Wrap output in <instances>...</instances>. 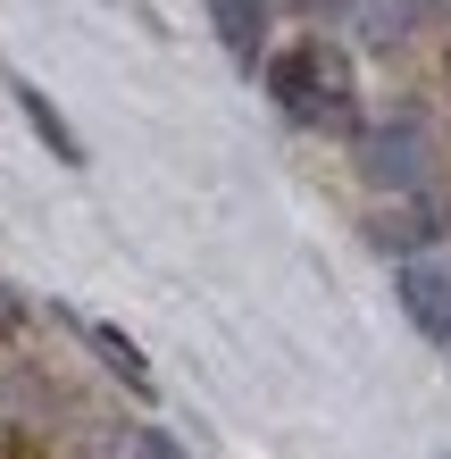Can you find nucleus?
<instances>
[{
	"label": "nucleus",
	"instance_id": "obj_4",
	"mask_svg": "<svg viewBox=\"0 0 451 459\" xmlns=\"http://www.w3.org/2000/svg\"><path fill=\"white\" fill-rule=\"evenodd\" d=\"M209 25H218V42H226L234 67H259V59H268L276 0H209Z\"/></svg>",
	"mask_w": 451,
	"mask_h": 459
},
{
	"label": "nucleus",
	"instance_id": "obj_8",
	"mask_svg": "<svg viewBox=\"0 0 451 459\" xmlns=\"http://www.w3.org/2000/svg\"><path fill=\"white\" fill-rule=\"evenodd\" d=\"M301 9H309V17H343L351 0H301Z\"/></svg>",
	"mask_w": 451,
	"mask_h": 459
},
{
	"label": "nucleus",
	"instance_id": "obj_9",
	"mask_svg": "<svg viewBox=\"0 0 451 459\" xmlns=\"http://www.w3.org/2000/svg\"><path fill=\"white\" fill-rule=\"evenodd\" d=\"M443 67H451V59H443Z\"/></svg>",
	"mask_w": 451,
	"mask_h": 459
},
{
	"label": "nucleus",
	"instance_id": "obj_1",
	"mask_svg": "<svg viewBox=\"0 0 451 459\" xmlns=\"http://www.w3.org/2000/svg\"><path fill=\"white\" fill-rule=\"evenodd\" d=\"M268 92L293 126H334V134H360V100H351V67L326 34H309L293 50H268Z\"/></svg>",
	"mask_w": 451,
	"mask_h": 459
},
{
	"label": "nucleus",
	"instance_id": "obj_3",
	"mask_svg": "<svg viewBox=\"0 0 451 459\" xmlns=\"http://www.w3.org/2000/svg\"><path fill=\"white\" fill-rule=\"evenodd\" d=\"M393 292H402V309H410V326L427 334V342H451V259H402L393 267Z\"/></svg>",
	"mask_w": 451,
	"mask_h": 459
},
{
	"label": "nucleus",
	"instance_id": "obj_6",
	"mask_svg": "<svg viewBox=\"0 0 451 459\" xmlns=\"http://www.w3.org/2000/svg\"><path fill=\"white\" fill-rule=\"evenodd\" d=\"M84 342H92V351H100V359H109V368H117V376H126L134 393H151V368H143V351L126 342L117 326H100V317H84Z\"/></svg>",
	"mask_w": 451,
	"mask_h": 459
},
{
	"label": "nucleus",
	"instance_id": "obj_5",
	"mask_svg": "<svg viewBox=\"0 0 451 459\" xmlns=\"http://www.w3.org/2000/svg\"><path fill=\"white\" fill-rule=\"evenodd\" d=\"M17 109H25V126L42 134V151H59L67 168H84V143H75V126L50 109V92H34V84H17Z\"/></svg>",
	"mask_w": 451,
	"mask_h": 459
},
{
	"label": "nucleus",
	"instance_id": "obj_2",
	"mask_svg": "<svg viewBox=\"0 0 451 459\" xmlns=\"http://www.w3.org/2000/svg\"><path fill=\"white\" fill-rule=\"evenodd\" d=\"M360 176L393 201H427L435 176H443V134L418 109H393L377 126H360Z\"/></svg>",
	"mask_w": 451,
	"mask_h": 459
},
{
	"label": "nucleus",
	"instance_id": "obj_7",
	"mask_svg": "<svg viewBox=\"0 0 451 459\" xmlns=\"http://www.w3.org/2000/svg\"><path fill=\"white\" fill-rule=\"evenodd\" d=\"M134 459H184V451H176V435H159V426H143V435H134Z\"/></svg>",
	"mask_w": 451,
	"mask_h": 459
}]
</instances>
